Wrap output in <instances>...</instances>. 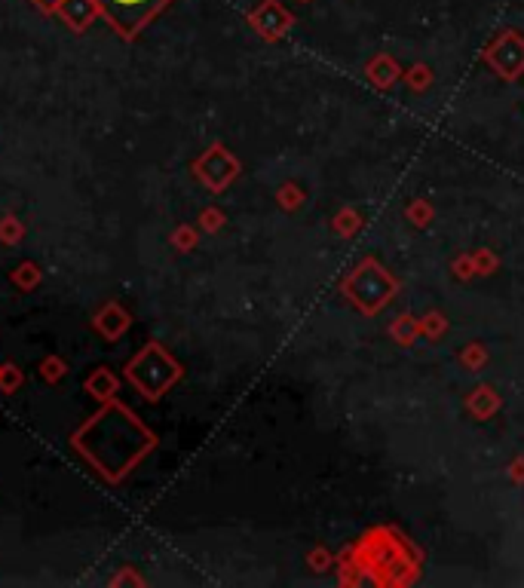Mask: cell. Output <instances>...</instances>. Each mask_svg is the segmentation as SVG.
I'll list each match as a JSON object with an SVG mask.
<instances>
[{"label": "cell", "instance_id": "1", "mask_svg": "<svg viewBox=\"0 0 524 588\" xmlns=\"http://www.w3.org/2000/svg\"><path fill=\"white\" fill-rule=\"evenodd\" d=\"M95 4L123 37H135L172 0H95Z\"/></svg>", "mask_w": 524, "mask_h": 588}, {"label": "cell", "instance_id": "2", "mask_svg": "<svg viewBox=\"0 0 524 588\" xmlns=\"http://www.w3.org/2000/svg\"><path fill=\"white\" fill-rule=\"evenodd\" d=\"M34 4L40 7V10H53V7H59L62 0H34Z\"/></svg>", "mask_w": 524, "mask_h": 588}]
</instances>
